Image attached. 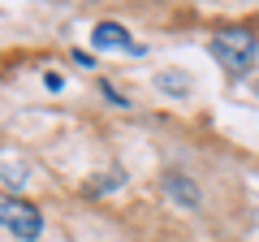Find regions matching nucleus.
Returning <instances> with one entry per match:
<instances>
[{
    "label": "nucleus",
    "instance_id": "nucleus-1",
    "mask_svg": "<svg viewBox=\"0 0 259 242\" xmlns=\"http://www.w3.org/2000/svg\"><path fill=\"white\" fill-rule=\"evenodd\" d=\"M212 56L221 61L225 69H229V74H246V69L255 65V56H259L255 30H246V26L216 30V35H212Z\"/></svg>",
    "mask_w": 259,
    "mask_h": 242
},
{
    "label": "nucleus",
    "instance_id": "nucleus-2",
    "mask_svg": "<svg viewBox=\"0 0 259 242\" xmlns=\"http://www.w3.org/2000/svg\"><path fill=\"white\" fill-rule=\"evenodd\" d=\"M0 225L13 233V238L22 242H35L39 233H44V212H39L30 199L22 195H9V199H0Z\"/></svg>",
    "mask_w": 259,
    "mask_h": 242
},
{
    "label": "nucleus",
    "instance_id": "nucleus-3",
    "mask_svg": "<svg viewBox=\"0 0 259 242\" xmlns=\"http://www.w3.org/2000/svg\"><path fill=\"white\" fill-rule=\"evenodd\" d=\"M91 44L100 48V52H125V56H143L147 52L139 39H130V30L121 26V22H100V26L91 30Z\"/></svg>",
    "mask_w": 259,
    "mask_h": 242
},
{
    "label": "nucleus",
    "instance_id": "nucleus-4",
    "mask_svg": "<svg viewBox=\"0 0 259 242\" xmlns=\"http://www.w3.org/2000/svg\"><path fill=\"white\" fill-rule=\"evenodd\" d=\"M160 186H164V195L173 199V204H182V208H199V186H194V182H190L186 173H177V169H168Z\"/></svg>",
    "mask_w": 259,
    "mask_h": 242
},
{
    "label": "nucleus",
    "instance_id": "nucleus-5",
    "mask_svg": "<svg viewBox=\"0 0 259 242\" xmlns=\"http://www.w3.org/2000/svg\"><path fill=\"white\" fill-rule=\"evenodd\" d=\"M0 177H5V186H9V190H22V186H26V177H30V169H26L22 156L0 151Z\"/></svg>",
    "mask_w": 259,
    "mask_h": 242
},
{
    "label": "nucleus",
    "instance_id": "nucleus-6",
    "mask_svg": "<svg viewBox=\"0 0 259 242\" xmlns=\"http://www.w3.org/2000/svg\"><path fill=\"white\" fill-rule=\"evenodd\" d=\"M156 91H164V95H182V100H186V95L194 91V83L186 78V69H160V74H156Z\"/></svg>",
    "mask_w": 259,
    "mask_h": 242
},
{
    "label": "nucleus",
    "instance_id": "nucleus-7",
    "mask_svg": "<svg viewBox=\"0 0 259 242\" xmlns=\"http://www.w3.org/2000/svg\"><path fill=\"white\" fill-rule=\"evenodd\" d=\"M117 186H125V173H121V169H112V173H100V182H91V186H87V195L100 199V195H108V190H117Z\"/></svg>",
    "mask_w": 259,
    "mask_h": 242
},
{
    "label": "nucleus",
    "instance_id": "nucleus-8",
    "mask_svg": "<svg viewBox=\"0 0 259 242\" xmlns=\"http://www.w3.org/2000/svg\"><path fill=\"white\" fill-rule=\"evenodd\" d=\"M100 91H104V95H108V100H112V104H121V108H125V95H121V91H117V87H112V83H100Z\"/></svg>",
    "mask_w": 259,
    "mask_h": 242
},
{
    "label": "nucleus",
    "instance_id": "nucleus-9",
    "mask_svg": "<svg viewBox=\"0 0 259 242\" xmlns=\"http://www.w3.org/2000/svg\"><path fill=\"white\" fill-rule=\"evenodd\" d=\"M44 83H48V91H61V87H65V78H61V74H48Z\"/></svg>",
    "mask_w": 259,
    "mask_h": 242
},
{
    "label": "nucleus",
    "instance_id": "nucleus-10",
    "mask_svg": "<svg viewBox=\"0 0 259 242\" xmlns=\"http://www.w3.org/2000/svg\"><path fill=\"white\" fill-rule=\"evenodd\" d=\"M255 95H259V83H255Z\"/></svg>",
    "mask_w": 259,
    "mask_h": 242
}]
</instances>
